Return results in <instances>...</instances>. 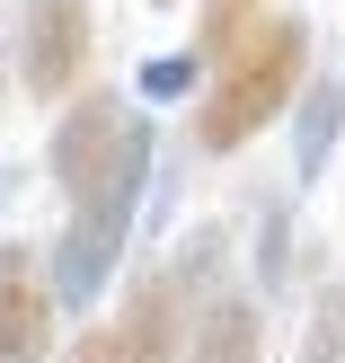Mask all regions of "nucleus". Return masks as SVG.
Returning a JSON list of instances; mask_svg holds the SVG:
<instances>
[{
  "label": "nucleus",
  "instance_id": "f257e3e1",
  "mask_svg": "<svg viewBox=\"0 0 345 363\" xmlns=\"http://www.w3.org/2000/svg\"><path fill=\"white\" fill-rule=\"evenodd\" d=\"M301 62H310V27L293 9H266L257 27H239L222 53H213V89L195 106V151H239L266 124L293 106Z\"/></svg>",
  "mask_w": 345,
  "mask_h": 363
},
{
  "label": "nucleus",
  "instance_id": "f03ea898",
  "mask_svg": "<svg viewBox=\"0 0 345 363\" xmlns=\"http://www.w3.org/2000/svg\"><path fill=\"white\" fill-rule=\"evenodd\" d=\"M142 186H151V124L133 116V124H124V142H115V160H106V169L71 195V222H62V240H53V266H45L53 311H89V301L106 293L124 240H133Z\"/></svg>",
  "mask_w": 345,
  "mask_h": 363
},
{
  "label": "nucleus",
  "instance_id": "7ed1b4c3",
  "mask_svg": "<svg viewBox=\"0 0 345 363\" xmlns=\"http://www.w3.org/2000/svg\"><path fill=\"white\" fill-rule=\"evenodd\" d=\"M89 27H98L89 0H27V9H18V71H27L35 98L62 106L71 89H80V71H89Z\"/></svg>",
  "mask_w": 345,
  "mask_h": 363
},
{
  "label": "nucleus",
  "instance_id": "20e7f679",
  "mask_svg": "<svg viewBox=\"0 0 345 363\" xmlns=\"http://www.w3.org/2000/svg\"><path fill=\"white\" fill-rule=\"evenodd\" d=\"M124 124H133V106H124L115 89H71L62 98V124H53V177H62V195H80L89 177L115 160Z\"/></svg>",
  "mask_w": 345,
  "mask_h": 363
},
{
  "label": "nucleus",
  "instance_id": "39448f33",
  "mask_svg": "<svg viewBox=\"0 0 345 363\" xmlns=\"http://www.w3.org/2000/svg\"><path fill=\"white\" fill-rule=\"evenodd\" d=\"M53 284L35 248H0V363H45L53 354Z\"/></svg>",
  "mask_w": 345,
  "mask_h": 363
},
{
  "label": "nucleus",
  "instance_id": "423d86ee",
  "mask_svg": "<svg viewBox=\"0 0 345 363\" xmlns=\"http://www.w3.org/2000/svg\"><path fill=\"white\" fill-rule=\"evenodd\" d=\"M177 328H186V284L159 266L133 284L124 319L106 328V363H177Z\"/></svg>",
  "mask_w": 345,
  "mask_h": 363
},
{
  "label": "nucleus",
  "instance_id": "0eeeda50",
  "mask_svg": "<svg viewBox=\"0 0 345 363\" xmlns=\"http://www.w3.org/2000/svg\"><path fill=\"white\" fill-rule=\"evenodd\" d=\"M177 363H266V319H257V301H248V293H213V301H195Z\"/></svg>",
  "mask_w": 345,
  "mask_h": 363
},
{
  "label": "nucleus",
  "instance_id": "6e6552de",
  "mask_svg": "<svg viewBox=\"0 0 345 363\" xmlns=\"http://www.w3.org/2000/svg\"><path fill=\"white\" fill-rule=\"evenodd\" d=\"M293 98H301V124H293V160H301V177H319V169H328V142H336V124H345V80L293 89Z\"/></svg>",
  "mask_w": 345,
  "mask_h": 363
},
{
  "label": "nucleus",
  "instance_id": "1a4fd4ad",
  "mask_svg": "<svg viewBox=\"0 0 345 363\" xmlns=\"http://www.w3.org/2000/svg\"><path fill=\"white\" fill-rule=\"evenodd\" d=\"M301 363H345V284L310 301V337H301Z\"/></svg>",
  "mask_w": 345,
  "mask_h": 363
},
{
  "label": "nucleus",
  "instance_id": "9d476101",
  "mask_svg": "<svg viewBox=\"0 0 345 363\" xmlns=\"http://www.w3.org/2000/svg\"><path fill=\"white\" fill-rule=\"evenodd\" d=\"M257 18H266V0H204V27H195V62H213V53H222L239 27H257Z\"/></svg>",
  "mask_w": 345,
  "mask_h": 363
},
{
  "label": "nucleus",
  "instance_id": "9b49d317",
  "mask_svg": "<svg viewBox=\"0 0 345 363\" xmlns=\"http://www.w3.org/2000/svg\"><path fill=\"white\" fill-rule=\"evenodd\" d=\"M195 71H204L195 53H169V62H151V71H142V89H151V98H169V89H186V80H195Z\"/></svg>",
  "mask_w": 345,
  "mask_h": 363
},
{
  "label": "nucleus",
  "instance_id": "f8f14e48",
  "mask_svg": "<svg viewBox=\"0 0 345 363\" xmlns=\"http://www.w3.org/2000/svg\"><path fill=\"white\" fill-rule=\"evenodd\" d=\"M62 363H106V328H89V337H80V346H71Z\"/></svg>",
  "mask_w": 345,
  "mask_h": 363
},
{
  "label": "nucleus",
  "instance_id": "ddd939ff",
  "mask_svg": "<svg viewBox=\"0 0 345 363\" xmlns=\"http://www.w3.org/2000/svg\"><path fill=\"white\" fill-rule=\"evenodd\" d=\"M159 9H177V0H159Z\"/></svg>",
  "mask_w": 345,
  "mask_h": 363
}]
</instances>
